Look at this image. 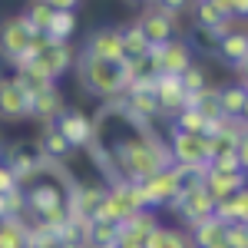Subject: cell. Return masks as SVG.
I'll use <instances>...</instances> for the list:
<instances>
[{"label": "cell", "mask_w": 248, "mask_h": 248, "mask_svg": "<svg viewBox=\"0 0 248 248\" xmlns=\"http://www.w3.org/2000/svg\"><path fill=\"white\" fill-rule=\"evenodd\" d=\"M218 57L225 60V63H248V33L245 30H235V33H225V37L218 40Z\"/></svg>", "instance_id": "obj_20"}, {"label": "cell", "mask_w": 248, "mask_h": 248, "mask_svg": "<svg viewBox=\"0 0 248 248\" xmlns=\"http://www.w3.org/2000/svg\"><path fill=\"white\" fill-rule=\"evenodd\" d=\"M186 106H189V109H195V113L202 116L205 123H212V119H222V109H218V86H212V83L202 90V93L192 96Z\"/></svg>", "instance_id": "obj_25"}, {"label": "cell", "mask_w": 248, "mask_h": 248, "mask_svg": "<svg viewBox=\"0 0 248 248\" xmlns=\"http://www.w3.org/2000/svg\"><path fill=\"white\" fill-rule=\"evenodd\" d=\"M172 129H175V133H189V136H202V133H205V119L195 113V109L186 106L182 113L172 116Z\"/></svg>", "instance_id": "obj_28"}, {"label": "cell", "mask_w": 248, "mask_h": 248, "mask_svg": "<svg viewBox=\"0 0 248 248\" xmlns=\"http://www.w3.org/2000/svg\"><path fill=\"white\" fill-rule=\"evenodd\" d=\"M169 209L172 212H179L189 225H195V222H202V218H209L212 209H215V202H212V195L199 182L195 186H189V189H182L175 199L169 202Z\"/></svg>", "instance_id": "obj_10"}, {"label": "cell", "mask_w": 248, "mask_h": 248, "mask_svg": "<svg viewBox=\"0 0 248 248\" xmlns=\"http://www.w3.org/2000/svg\"><path fill=\"white\" fill-rule=\"evenodd\" d=\"M142 248H192V245H189L186 229H175V225H162V222H159Z\"/></svg>", "instance_id": "obj_22"}, {"label": "cell", "mask_w": 248, "mask_h": 248, "mask_svg": "<svg viewBox=\"0 0 248 248\" xmlns=\"http://www.w3.org/2000/svg\"><path fill=\"white\" fill-rule=\"evenodd\" d=\"M3 218H23V192L20 189L0 192V222Z\"/></svg>", "instance_id": "obj_31"}, {"label": "cell", "mask_w": 248, "mask_h": 248, "mask_svg": "<svg viewBox=\"0 0 248 248\" xmlns=\"http://www.w3.org/2000/svg\"><path fill=\"white\" fill-rule=\"evenodd\" d=\"M189 245L192 248H215L225 242V225L218 222V218H202V222H195V225H189Z\"/></svg>", "instance_id": "obj_19"}, {"label": "cell", "mask_w": 248, "mask_h": 248, "mask_svg": "<svg viewBox=\"0 0 248 248\" xmlns=\"http://www.w3.org/2000/svg\"><path fill=\"white\" fill-rule=\"evenodd\" d=\"M149 63H153L155 77H182L195 63V46L182 37H172L169 43L149 50Z\"/></svg>", "instance_id": "obj_5"}, {"label": "cell", "mask_w": 248, "mask_h": 248, "mask_svg": "<svg viewBox=\"0 0 248 248\" xmlns=\"http://www.w3.org/2000/svg\"><path fill=\"white\" fill-rule=\"evenodd\" d=\"M63 109H66V103H63L60 86H50L46 93H37L30 99V119H40V123H46V126H53Z\"/></svg>", "instance_id": "obj_16"}, {"label": "cell", "mask_w": 248, "mask_h": 248, "mask_svg": "<svg viewBox=\"0 0 248 248\" xmlns=\"http://www.w3.org/2000/svg\"><path fill=\"white\" fill-rule=\"evenodd\" d=\"M218 109H222V119H245V113H248V86H242V83L218 86Z\"/></svg>", "instance_id": "obj_18"}, {"label": "cell", "mask_w": 248, "mask_h": 248, "mask_svg": "<svg viewBox=\"0 0 248 248\" xmlns=\"http://www.w3.org/2000/svg\"><path fill=\"white\" fill-rule=\"evenodd\" d=\"M155 225H159V218H155L153 209H142L136 215H129L123 225H116V248H142Z\"/></svg>", "instance_id": "obj_11"}, {"label": "cell", "mask_w": 248, "mask_h": 248, "mask_svg": "<svg viewBox=\"0 0 248 248\" xmlns=\"http://www.w3.org/2000/svg\"><path fill=\"white\" fill-rule=\"evenodd\" d=\"M73 63H77V50H73L70 43H50L40 57H33L30 63H23V66H30L37 77H43L46 83L57 86L60 79L73 70Z\"/></svg>", "instance_id": "obj_6"}, {"label": "cell", "mask_w": 248, "mask_h": 248, "mask_svg": "<svg viewBox=\"0 0 248 248\" xmlns=\"http://www.w3.org/2000/svg\"><path fill=\"white\" fill-rule=\"evenodd\" d=\"M212 218H218L222 225H248V189L235 192V195L222 199V202H215Z\"/></svg>", "instance_id": "obj_17"}, {"label": "cell", "mask_w": 248, "mask_h": 248, "mask_svg": "<svg viewBox=\"0 0 248 248\" xmlns=\"http://www.w3.org/2000/svg\"><path fill=\"white\" fill-rule=\"evenodd\" d=\"M106 153H109V162H113L116 182H142V179H149V175L172 166L166 142L153 139L142 129V123L136 126V133L119 136L113 142V149H106Z\"/></svg>", "instance_id": "obj_1"}, {"label": "cell", "mask_w": 248, "mask_h": 248, "mask_svg": "<svg viewBox=\"0 0 248 248\" xmlns=\"http://www.w3.org/2000/svg\"><path fill=\"white\" fill-rule=\"evenodd\" d=\"M225 248H248V225H225Z\"/></svg>", "instance_id": "obj_33"}, {"label": "cell", "mask_w": 248, "mask_h": 248, "mask_svg": "<svg viewBox=\"0 0 248 248\" xmlns=\"http://www.w3.org/2000/svg\"><path fill=\"white\" fill-rule=\"evenodd\" d=\"M83 57L103 60V63H126L123 57V30L119 27H96L83 43Z\"/></svg>", "instance_id": "obj_9"}, {"label": "cell", "mask_w": 248, "mask_h": 248, "mask_svg": "<svg viewBox=\"0 0 248 248\" xmlns=\"http://www.w3.org/2000/svg\"><path fill=\"white\" fill-rule=\"evenodd\" d=\"M192 20H195V30H212L215 33L229 17H222V10H218L215 0H202V3L192 7Z\"/></svg>", "instance_id": "obj_26"}, {"label": "cell", "mask_w": 248, "mask_h": 248, "mask_svg": "<svg viewBox=\"0 0 248 248\" xmlns=\"http://www.w3.org/2000/svg\"><path fill=\"white\" fill-rule=\"evenodd\" d=\"M179 7H182V3H149V7L136 17V27H139V33L146 37L149 50L169 43V40L179 33Z\"/></svg>", "instance_id": "obj_4"}, {"label": "cell", "mask_w": 248, "mask_h": 248, "mask_svg": "<svg viewBox=\"0 0 248 248\" xmlns=\"http://www.w3.org/2000/svg\"><path fill=\"white\" fill-rule=\"evenodd\" d=\"M166 149H169L172 166H186V169H199V172L209 166V142H205V136H189V133H175L172 129Z\"/></svg>", "instance_id": "obj_7"}, {"label": "cell", "mask_w": 248, "mask_h": 248, "mask_svg": "<svg viewBox=\"0 0 248 248\" xmlns=\"http://www.w3.org/2000/svg\"><path fill=\"white\" fill-rule=\"evenodd\" d=\"M10 189H17V175H14V169L0 159V192H10Z\"/></svg>", "instance_id": "obj_34"}, {"label": "cell", "mask_w": 248, "mask_h": 248, "mask_svg": "<svg viewBox=\"0 0 248 248\" xmlns=\"http://www.w3.org/2000/svg\"><path fill=\"white\" fill-rule=\"evenodd\" d=\"M199 186L212 195V202H222V199H229L235 192H245L248 182H245V172H215V169H202V179H199Z\"/></svg>", "instance_id": "obj_13"}, {"label": "cell", "mask_w": 248, "mask_h": 248, "mask_svg": "<svg viewBox=\"0 0 248 248\" xmlns=\"http://www.w3.org/2000/svg\"><path fill=\"white\" fill-rule=\"evenodd\" d=\"M215 248H225V245H215Z\"/></svg>", "instance_id": "obj_35"}, {"label": "cell", "mask_w": 248, "mask_h": 248, "mask_svg": "<svg viewBox=\"0 0 248 248\" xmlns=\"http://www.w3.org/2000/svg\"><path fill=\"white\" fill-rule=\"evenodd\" d=\"M153 96H155V103H159V113H169V116L182 113L186 103H189V96L182 90L179 77H155L153 79Z\"/></svg>", "instance_id": "obj_14"}, {"label": "cell", "mask_w": 248, "mask_h": 248, "mask_svg": "<svg viewBox=\"0 0 248 248\" xmlns=\"http://www.w3.org/2000/svg\"><path fill=\"white\" fill-rule=\"evenodd\" d=\"M179 83H182V90H186V96L192 99L195 93H202V90L209 86V73L202 70V63H192L189 70H186V73L179 77Z\"/></svg>", "instance_id": "obj_29"}, {"label": "cell", "mask_w": 248, "mask_h": 248, "mask_svg": "<svg viewBox=\"0 0 248 248\" xmlns=\"http://www.w3.org/2000/svg\"><path fill=\"white\" fill-rule=\"evenodd\" d=\"M53 17H57V0H33L23 7V20L33 27V33H46Z\"/></svg>", "instance_id": "obj_23"}, {"label": "cell", "mask_w": 248, "mask_h": 248, "mask_svg": "<svg viewBox=\"0 0 248 248\" xmlns=\"http://www.w3.org/2000/svg\"><path fill=\"white\" fill-rule=\"evenodd\" d=\"M73 66H77L79 86H86L93 96L106 99V103L119 99L129 90V66L126 63H103V60H90L79 53Z\"/></svg>", "instance_id": "obj_2"}, {"label": "cell", "mask_w": 248, "mask_h": 248, "mask_svg": "<svg viewBox=\"0 0 248 248\" xmlns=\"http://www.w3.org/2000/svg\"><path fill=\"white\" fill-rule=\"evenodd\" d=\"M86 248H116V225L109 222H90V242Z\"/></svg>", "instance_id": "obj_30"}, {"label": "cell", "mask_w": 248, "mask_h": 248, "mask_svg": "<svg viewBox=\"0 0 248 248\" xmlns=\"http://www.w3.org/2000/svg\"><path fill=\"white\" fill-rule=\"evenodd\" d=\"M119 30H123V57H126V63H136V60L149 57V43H146V37L139 33L136 20H129V23L119 27Z\"/></svg>", "instance_id": "obj_24"}, {"label": "cell", "mask_w": 248, "mask_h": 248, "mask_svg": "<svg viewBox=\"0 0 248 248\" xmlns=\"http://www.w3.org/2000/svg\"><path fill=\"white\" fill-rule=\"evenodd\" d=\"M33 27L23 20V14H10L0 20V60L7 66L20 70L23 63H30V43H33Z\"/></svg>", "instance_id": "obj_3"}, {"label": "cell", "mask_w": 248, "mask_h": 248, "mask_svg": "<svg viewBox=\"0 0 248 248\" xmlns=\"http://www.w3.org/2000/svg\"><path fill=\"white\" fill-rule=\"evenodd\" d=\"M245 159L238 153H225V155H215L209 162V169H215V172H245Z\"/></svg>", "instance_id": "obj_32"}, {"label": "cell", "mask_w": 248, "mask_h": 248, "mask_svg": "<svg viewBox=\"0 0 248 248\" xmlns=\"http://www.w3.org/2000/svg\"><path fill=\"white\" fill-rule=\"evenodd\" d=\"M53 129L63 136V142L70 149H86L90 142L96 139V126H93V116L83 113V109H63L53 123Z\"/></svg>", "instance_id": "obj_8"}, {"label": "cell", "mask_w": 248, "mask_h": 248, "mask_svg": "<svg viewBox=\"0 0 248 248\" xmlns=\"http://www.w3.org/2000/svg\"><path fill=\"white\" fill-rule=\"evenodd\" d=\"M30 99H33V96L23 93L14 77H0V119H3V123L30 119Z\"/></svg>", "instance_id": "obj_12"}, {"label": "cell", "mask_w": 248, "mask_h": 248, "mask_svg": "<svg viewBox=\"0 0 248 248\" xmlns=\"http://www.w3.org/2000/svg\"><path fill=\"white\" fill-rule=\"evenodd\" d=\"M77 7H79V3H73V0H60V3H57V17H53V23H50L46 33H43L50 43H70V40H73L77 23H79Z\"/></svg>", "instance_id": "obj_15"}, {"label": "cell", "mask_w": 248, "mask_h": 248, "mask_svg": "<svg viewBox=\"0 0 248 248\" xmlns=\"http://www.w3.org/2000/svg\"><path fill=\"white\" fill-rule=\"evenodd\" d=\"M70 153H73V149L63 142V136H60L53 126H46L43 136H40V159H43V162H57V159H66Z\"/></svg>", "instance_id": "obj_27"}, {"label": "cell", "mask_w": 248, "mask_h": 248, "mask_svg": "<svg viewBox=\"0 0 248 248\" xmlns=\"http://www.w3.org/2000/svg\"><path fill=\"white\" fill-rule=\"evenodd\" d=\"M0 248H33L27 218H3L0 222Z\"/></svg>", "instance_id": "obj_21"}]
</instances>
